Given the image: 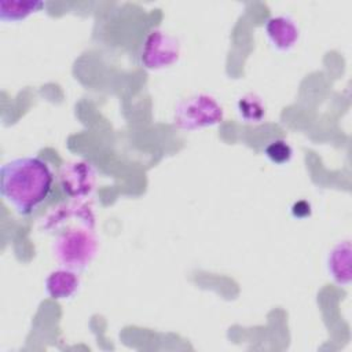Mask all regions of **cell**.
<instances>
[{
    "label": "cell",
    "instance_id": "9",
    "mask_svg": "<svg viewBox=\"0 0 352 352\" xmlns=\"http://www.w3.org/2000/svg\"><path fill=\"white\" fill-rule=\"evenodd\" d=\"M351 252L349 241H344L337 243L327 257V271L338 285L346 286L351 282Z\"/></svg>",
    "mask_w": 352,
    "mask_h": 352
},
{
    "label": "cell",
    "instance_id": "6",
    "mask_svg": "<svg viewBox=\"0 0 352 352\" xmlns=\"http://www.w3.org/2000/svg\"><path fill=\"white\" fill-rule=\"evenodd\" d=\"M85 226L89 228L95 227V216L89 206L81 202H73L55 208L47 217L44 228L47 231L59 230L62 227Z\"/></svg>",
    "mask_w": 352,
    "mask_h": 352
},
{
    "label": "cell",
    "instance_id": "1",
    "mask_svg": "<svg viewBox=\"0 0 352 352\" xmlns=\"http://www.w3.org/2000/svg\"><path fill=\"white\" fill-rule=\"evenodd\" d=\"M54 173L40 157H22L0 168V194L19 214H30L51 192Z\"/></svg>",
    "mask_w": 352,
    "mask_h": 352
},
{
    "label": "cell",
    "instance_id": "4",
    "mask_svg": "<svg viewBox=\"0 0 352 352\" xmlns=\"http://www.w3.org/2000/svg\"><path fill=\"white\" fill-rule=\"evenodd\" d=\"M179 55L180 45L177 38L161 29H154L146 34L140 47L139 59L144 69L161 70L176 63Z\"/></svg>",
    "mask_w": 352,
    "mask_h": 352
},
{
    "label": "cell",
    "instance_id": "2",
    "mask_svg": "<svg viewBox=\"0 0 352 352\" xmlns=\"http://www.w3.org/2000/svg\"><path fill=\"white\" fill-rule=\"evenodd\" d=\"M92 230L85 226H74L59 231L52 252L62 267L81 271L92 261L98 250V241Z\"/></svg>",
    "mask_w": 352,
    "mask_h": 352
},
{
    "label": "cell",
    "instance_id": "11",
    "mask_svg": "<svg viewBox=\"0 0 352 352\" xmlns=\"http://www.w3.org/2000/svg\"><path fill=\"white\" fill-rule=\"evenodd\" d=\"M236 111L241 120L250 124L261 122L265 117V106L263 100L254 94H246L236 102Z\"/></svg>",
    "mask_w": 352,
    "mask_h": 352
},
{
    "label": "cell",
    "instance_id": "5",
    "mask_svg": "<svg viewBox=\"0 0 352 352\" xmlns=\"http://www.w3.org/2000/svg\"><path fill=\"white\" fill-rule=\"evenodd\" d=\"M62 190L72 198L80 199L88 197L96 182V172L87 161H74L66 164L59 173Z\"/></svg>",
    "mask_w": 352,
    "mask_h": 352
},
{
    "label": "cell",
    "instance_id": "7",
    "mask_svg": "<svg viewBox=\"0 0 352 352\" xmlns=\"http://www.w3.org/2000/svg\"><path fill=\"white\" fill-rule=\"evenodd\" d=\"M264 32L270 44L280 52L292 50L300 38V29L296 21L287 15L268 18L264 25Z\"/></svg>",
    "mask_w": 352,
    "mask_h": 352
},
{
    "label": "cell",
    "instance_id": "10",
    "mask_svg": "<svg viewBox=\"0 0 352 352\" xmlns=\"http://www.w3.org/2000/svg\"><path fill=\"white\" fill-rule=\"evenodd\" d=\"M44 7L43 1H0V21L19 22L29 15L40 11Z\"/></svg>",
    "mask_w": 352,
    "mask_h": 352
},
{
    "label": "cell",
    "instance_id": "3",
    "mask_svg": "<svg viewBox=\"0 0 352 352\" xmlns=\"http://www.w3.org/2000/svg\"><path fill=\"white\" fill-rule=\"evenodd\" d=\"M223 118V107L208 94H197L180 100L173 113V124L183 131L214 126Z\"/></svg>",
    "mask_w": 352,
    "mask_h": 352
},
{
    "label": "cell",
    "instance_id": "12",
    "mask_svg": "<svg viewBox=\"0 0 352 352\" xmlns=\"http://www.w3.org/2000/svg\"><path fill=\"white\" fill-rule=\"evenodd\" d=\"M265 157L275 165H285L293 157L292 146L283 139H274L264 147Z\"/></svg>",
    "mask_w": 352,
    "mask_h": 352
},
{
    "label": "cell",
    "instance_id": "8",
    "mask_svg": "<svg viewBox=\"0 0 352 352\" xmlns=\"http://www.w3.org/2000/svg\"><path fill=\"white\" fill-rule=\"evenodd\" d=\"M80 279L76 274V271L69 268H59L45 278L44 289L48 297L54 300H66L74 296L78 290Z\"/></svg>",
    "mask_w": 352,
    "mask_h": 352
},
{
    "label": "cell",
    "instance_id": "13",
    "mask_svg": "<svg viewBox=\"0 0 352 352\" xmlns=\"http://www.w3.org/2000/svg\"><path fill=\"white\" fill-rule=\"evenodd\" d=\"M292 214L296 219H305L311 216V204L305 199H300L294 202V205L292 206Z\"/></svg>",
    "mask_w": 352,
    "mask_h": 352
}]
</instances>
